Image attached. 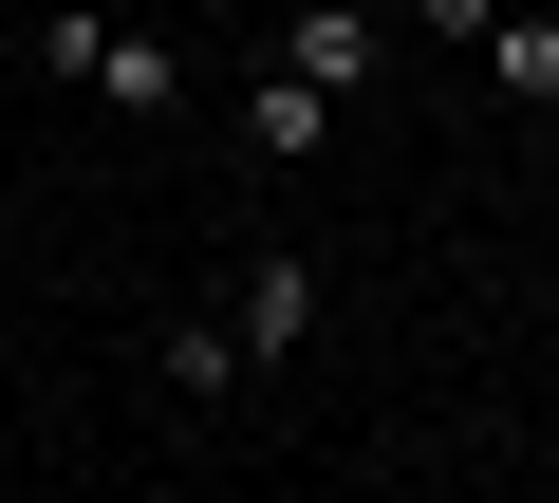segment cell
<instances>
[{
    "mask_svg": "<svg viewBox=\"0 0 559 503\" xmlns=\"http://www.w3.org/2000/svg\"><path fill=\"white\" fill-rule=\"evenodd\" d=\"M38 75H75L94 112H131V131H168L187 112V57L150 38V20H94V0H57V20H38Z\"/></svg>",
    "mask_w": 559,
    "mask_h": 503,
    "instance_id": "cell-1",
    "label": "cell"
},
{
    "mask_svg": "<svg viewBox=\"0 0 559 503\" xmlns=\"http://www.w3.org/2000/svg\"><path fill=\"white\" fill-rule=\"evenodd\" d=\"M224 318H242V355H261V373H299V355H318V318H336V299H318V262H299V242H261V262H242V280H224Z\"/></svg>",
    "mask_w": 559,
    "mask_h": 503,
    "instance_id": "cell-2",
    "label": "cell"
},
{
    "mask_svg": "<svg viewBox=\"0 0 559 503\" xmlns=\"http://www.w3.org/2000/svg\"><path fill=\"white\" fill-rule=\"evenodd\" d=\"M242 149H261V168H318V149H336V94H318L299 57H261V75H242Z\"/></svg>",
    "mask_w": 559,
    "mask_h": 503,
    "instance_id": "cell-3",
    "label": "cell"
},
{
    "mask_svg": "<svg viewBox=\"0 0 559 503\" xmlns=\"http://www.w3.org/2000/svg\"><path fill=\"white\" fill-rule=\"evenodd\" d=\"M242 373H261V355H242V318H150V392H168V410H224Z\"/></svg>",
    "mask_w": 559,
    "mask_h": 503,
    "instance_id": "cell-4",
    "label": "cell"
},
{
    "mask_svg": "<svg viewBox=\"0 0 559 503\" xmlns=\"http://www.w3.org/2000/svg\"><path fill=\"white\" fill-rule=\"evenodd\" d=\"M280 57H299V75H318L336 112H355V94L392 75V57H373V0H299V20H280Z\"/></svg>",
    "mask_w": 559,
    "mask_h": 503,
    "instance_id": "cell-5",
    "label": "cell"
},
{
    "mask_svg": "<svg viewBox=\"0 0 559 503\" xmlns=\"http://www.w3.org/2000/svg\"><path fill=\"white\" fill-rule=\"evenodd\" d=\"M485 94L503 112H559V0H503V20H485Z\"/></svg>",
    "mask_w": 559,
    "mask_h": 503,
    "instance_id": "cell-6",
    "label": "cell"
},
{
    "mask_svg": "<svg viewBox=\"0 0 559 503\" xmlns=\"http://www.w3.org/2000/svg\"><path fill=\"white\" fill-rule=\"evenodd\" d=\"M411 20H429V57H485V20H503V0H411Z\"/></svg>",
    "mask_w": 559,
    "mask_h": 503,
    "instance_id": "cell-7",
    "label": "cell"
}]
</instances>
